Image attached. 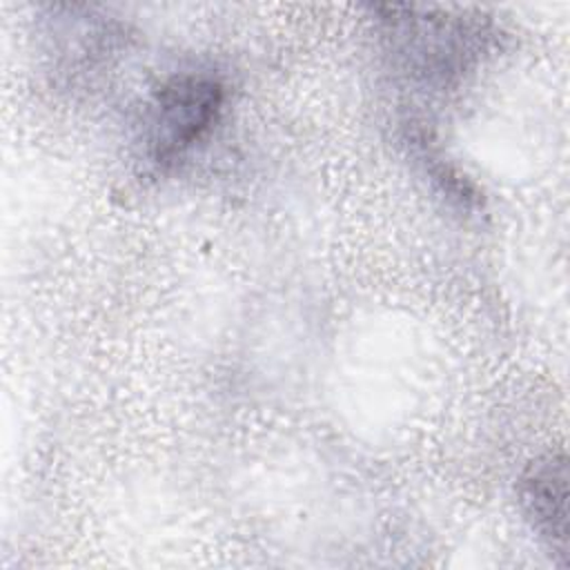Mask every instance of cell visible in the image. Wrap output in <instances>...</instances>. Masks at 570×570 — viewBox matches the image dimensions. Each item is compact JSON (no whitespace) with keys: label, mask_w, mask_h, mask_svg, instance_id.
Instances as JSON below:
<instances>
[{"label":"cell","mask_w":570,"mask_h":570,"mask_svg":"<svg viewBox=\"0 0 570 570\" xmlns=\"http://www.w3.org/2000/svg\"><path fill=\"white\" fill-rule=\"evenodd\" d=\"M227 89L218 73L183 69L167 76L147 98L140 118V149L151 169L183 163L220 122Z\"/></svg>","instance_id":"cell-2"},{"label":"cell","mask_w":570,"mask_h":570,"mask_svg":"<svg viewBox=\"0 0 570 570\" xmlns=\"http://www.w3.org/2000/svg\"><path fill=\"white\" fill-rule=\"evenodd\" d=\"M521 510L537 537L568 566V461L561 452L537 456L517 485Z\"/></svg>","instance_id":"cell-3"},{"label":"cell","mask_w":570,"mask_h":570,"mask_svg":"<svg viewBox=\"0 0 570 570\" xmlns=\"http://www.w3.org/2000/svg\"><path fill=\"white\" fill-rule=\"evenodd\" d=\"M394 67L425 89H452L490 51L492 22L416 7H374Z\"/></svg>","instance_id":"cell-1"}]
</instances>
